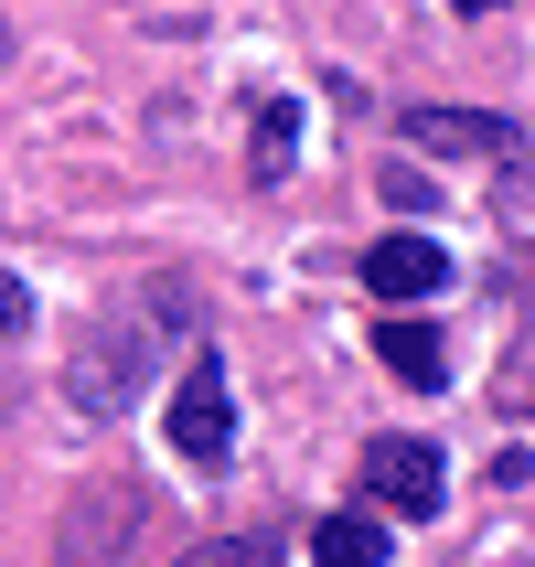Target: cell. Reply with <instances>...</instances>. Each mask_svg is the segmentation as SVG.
I'll list each match as a JSON object with an SVG mask.
<instances>
[{
    "label": "cell",
    "instance_id": "obj_9",
    "mask_svg": "<svg viewBox=\"0 0 535 567\" xmlns=\"http://www.w3.org/2000/svg\"><path fill=\"white\" fill-rule=\"evenodd\" d=\"M289 161H300V107L268 96V107H257V140H247V172L257 183H289Z\"/></svg>",
    "mask_w": 535,
    "mask_h": 567
},
{
    "label": "cell",
    "instance_id": "obj_8",
    "mask_svg": "<svg viewBox=\"0 0 535 567\" xmlns=\"http://www.w3.org/2000/svg\"><path fill=\"white\" fill-rule=\"evenodd\" d=\"M397 546H385V525L375 514H321L311 525V567H385Z\"/></svg>",
    "mask_w": 535,
    "mask_h": 567
},
{
    "label": "cell",
    "instance_id": "obj_11",
    "mask_svg": "<svg viewBox=\"0 0 535 567\" xmlns=\"http://www.w3.org/2000/svg\"><path fill=\"white\" fill-rule=\"evenodd\" d=\"M22 332H32V279L0 268V343H22Z\"/></svg>",
    "mask_w": 535,
    "mask_h": 567
},
{
    "label": "cell",
    "instance_id": "obj_4",
    "mask_svg": "<svg viewBox=\"0 0 535 567\" xmlns=\"http://www.w3.org/2000/svg\"><path fill=\"white\" fill-rule=\"evenodd\" d=\"M140 493H128V482H96V493H75V504H64V557L54 567H119V536L128 525H140Z\"/></svg>",
    "mask_w": 535,
    "mask_h": 567
},
{
    "label": "cell",
    "instance_id": "obj_2",
    "mask_svg": "<svg viewBox=\"0 0 535 567\" xmlns=\"http://www.w3.org/2000/svg\"><path fill=\"white\" fill-rule=\"evenodd\" d=\"M172 461H193V472L236 461V375H225V353H183V375H172Z\"/></svg>",
    "mask_w": 535,
    "mask_h": 567
},
{
    "label": "cell",
    "instance_id": "obj_7",
    "mask_svg": "<svg viewBox=\"0 0 535 567\" xmlns=\"http://www.w3.org/2000/svg\"><path fill=\"white\" fill-rule=\"evenodd\" d=\"M375 364H385L397 385H418V396H440V385H450V343H440V321L385 311V321H375Z\"/></svg>",
    "mask_w": 535,
    "mask_h": 567
},
{
    "label": "cell",
    "instance_id": "obj_6",
    "mask_svg": "<svg viewBox=\"0 0 535 567\" xmlns=\"http://www.w3.org/2000/svg\"><path fill=\"white\" fill-rule=\"evenodd\" d=\"M408 151H482V161H525V118H493V107H418Z\"/></svg>",
    "mask_w": 535,
    "mask_h": 567
},
{
    "label": "cell",
    "instance_id": "obj_12",
    "mask_svg": "<svg viewBox=\"0 0 535 567\" xmlns=\"http://www.w3.org/2000/svg\"><path fill=\"white\" fill-rule=\"evenodd\" d=\"M0 64H11V22H0Z\"/></svg>",
    "mask_w": 535,
    "mask_h": 567
},
{
    "label": "cell",
    "instance_id": "obj_5",
    "mask_svg": "<svg viewBox=\"0 0 535 567\" xmlns=\"http://www.w3.org/2000/svg\"><path fill=\"white\" fill-rule=\"evenodd\" d=\"M364 289H375V300H397V311L440 300V289H450L440 236H375V247H364Z\"/></svg>",
    "mask_w": 535,
    "mask_h": 567
},
{
    "label": "cell",
    "instance_id": "obj_1",
    "mask_svg": "<svg viewBox=\"0 0 535 567\" xmlns=\"http://www.w3.org/2000/svg\"><path fill=\"white\" fill-rule=\"evenodd\" d=\"M172 332H193V289L183 279H140L119 311L75 343V364H64V408H75V417H128L140 385L172 364Z\"/></svg>",
    "mask_w": 535,
    "mask_h": 567
},
{
    "label": "cell",
    "instance_id": "obj_10",
    "mask_svg": "<svg viewBox=\"0 0 535 567\" xmlns=\"http://www.w3.org/2000/svg\"><path fill=\"white\" fill-rule=\"evenodd\" d=\"M172 567H279V536L257 525V536H215V546H183Z\"/></svg>",
    "mask_w": 535,
    "mask_h": 567
},
{
    "label": "cell",
    "instance_id": "obj_3",
    "mask_svg": "<svg viewBox=\"0 0 535 567\" xmlns=\"http://www.w3.org/2000/svg\"><path fill=\"white\" fill-rule=\"evenodd\" d=\"M364 504L375 514H408V525H429V514L450 504V472L429 440H364Z\"/></svg>",
    "mask_w": 535,
    "mask_h": 567
}]
</instances>
